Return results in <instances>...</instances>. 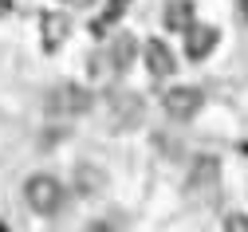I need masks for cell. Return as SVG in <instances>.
Listing matches in <instances>:
<instances>
[{
  "mask_svg": "<svg viewBox=\"0 0 248 232\" xmlns=\"http://www.w3.org/2000/svg\"><path fill=\"white\" fill-rule=\"evenodd\" d=\"M201 103H205V94H201L197 87H173V91H166V94H162L166 114H170V118H177V122H189V118L201 110Z\"/></svg>",
  "mask_w": 248,
  "mask_h": 232,
  "instance_id": "cell-4",
  "label": "cell"
},
{
  "mask_svg": "<svg viewBox=\"0 0 248 232\" xmlns=\"http://www.w3.org/2000/svg\"><path fill=\"white\" fill-rule=\"evenodd\" d=\"M75 181H79V193H83V197H95V193L107 189V173L95 170V165H87V161L75 170Z\"/></svg>",
  "mask_w": 248,
  "mask_h": 232,
  "instance_id": "cell-11",
  "label": "cell"
},
{
  "mask_svg": "<svg viewBox=\"0 0 248 232\" xmlns=\"http://www.w3.org/2000/svg\"><path fill=\"white\" fill-rule=\"evenodd\" d=\"M24 201L40 217H55L59 209H63V185H59L51 173H36V177L24 181Z\"/></svg>",
  "mask_w": 248,
  "mask_h": 232,
  "instance_id": "cell-1",
  "label": "cell"
},
{
  "mask_svg": "<svg viewBox=\"0 0 248 232\" xmlns=\"http://www.w3.org/2000/svg\"><path fill=\"white\" fill-rule=\"evenodd\" d=\"M134 55H138V40L130 36V31H118L114 44H110V51H107L110 67H114V71H126L130 63H134Z\"/></svg>",
  "mask_w": 248,
  "mask_h": 232,
  "instance_id": "cell-9",
  "label": "cell"
},
{
  "mask_svg": "<svg viewBox=\"0 0 248 232\" xmlns=\"http://www.w3.org/2000/svg\"><path fill=\"white\" fill-rule=\"evenodd\" d=\"M122 8H126V0H110V4H107V16H103V20H99V31H103V28H107V24H114V20H118V16H122Z\"/></svg>",
  "mask_w": 248,
  "mask_h": 232,
  "instance_id": "cell-12",
  "label": "cell"
},
{
  "mask_svg": "<svg viewBox=\"0 0 248 232\" xmlns=\"http://www.w3.org/2000/svg\"><path fill=\"white\" fill-rule=\"evenodd\" d=\"M91 103H95V94L79 83H59L47 91V114L55 118H75V114H87Z\"/></svg>",
  "mask_w": 248,
  "mask_h": 232,
  "instance_id": "cell-2",
  "label": "cell"
},
{
  "mask_svg": "<svg viewBox=\"0 0 248 232\" xmlns=\"http://www.w3.org/2000/svg\"><path fill=\"white\" fill-rule=\"evenodd\" d=\"M8 12H12V4H8V0H0V20H4Z\"/></svg>",
  "mask_w": 248,
  "mask_h": 232,
  "instance_id": "cell-15",
  "label": "cell"
},
{
  "mask_svg": "<svg viewBox=\"0 0 248 232\" xmlns=\"http://www.w3.org/2000/svg\"><path fill=\"white\" fill-rule=\"evenodd\" d=\"M146 67H150L154 79H170V75L177 71V59H173V51H170L162 40H150V44H146Z\"/></svg>",
  "mask_w": 248,
  "mask_h": 232,
  "instance_id": "cell-8",
  "label": "cell"
},
{
  "mask_svg": "<svg viewBox=\"0 0 248 232\" xmlns=\"http://www.w3.org/2000/svg\"><path fill=\"white\" fill-rule=\"evenodd\" d=\"M217 40H221V31H217L213 24H189L185 28V55L201 63L205 55H213Z\"/></svg>",
  "mask_w": 248,
  "mask_h": 232,
  "instance_id": "cell-5",
  "label": "cell"
},
{
  "mask_svg": "<svg viewBox=\"0 0 248 232\" xmlns=\"http://www.w3.org/2000/svg\"><path fill=\"white\" fill-rule=\"evenodd\" d=\"M71 4H79V8H91V4H95V0H71Z\"/></svg>",
  "mask_w": 248,
  "mask_h": 232,
  "instance_id": "cell-16",
  "label": "cell"
},
{
  "mask_svg": "<svg viewBox=\"0 0 248 232\" xmlns=\"http://www.w3.org/2000/svg\"><path fill=\"white\" fill-rule=\"evenodd\" d=\"M217 189H221V170H217V161L213 157H201L193 165V177H189V193L205 197V201H213Z\"/></svg>",
  "mask_w": 248,
  "mask_h": 232,
  "instance_id": "cell-6",
  "label": "cell"
},
{
  "mask_svg": "<svg viewBox=\"0 0 248 232\" xmlns=\"http://www.w3.org/2000/svg\"><path fill=\"white\" fill-rule=\"evenodd\" d=\"M193 24V0H170L166 4V28L170 31H185Z\"/></svg>",
  "mask_w": 248,
  "mask_h": 232,
  "instance_id": "cell-10",
  "label": "cell"
},
{
  "mask_svg": "<svg viewBox=\"0 0 248 232\" xmlns=\"http://www.w3.org/2000/svg\"><path fill=\"white\" fill-rule=\"evenodd\" d=\"M146 107H142V98L134 91H110L107 94V126L114 130V134H122V130H134L142 122Z\"/></svg>",
  "mask_w": 248,
  "mask_h": 232,
  "instance_id": "cell-3",
  "label": "cell"
},
{
  "mask_svg": "<svg viewBox=\"0 0 248 232\" xmlns=\"http://www.w3.org/2000/svg\"><path fill=\"white\" fill-rule=\"evenodd\" d=\"M225 232H248V217L244 213H229L225 217Z\"/></svg>",
  "mask_w": 248,
  "mask_h": 232,
  "instance_id": "cell-13",
  "label": "cell"
},
{
  "mask_svg": "<svg viewBox=\"0 0 248 232\" xmlns=\"http://www.w3.org/2000/svg\"><path fill=\"white\" fill-rule=\"evenodd\" d=\"M40 31H44V47L47 51H59V47L67 44V36H71V20L63 12H44L40 16Z\"/></svg>",
  "mask_w": 248,
  "mask_h": 232,
  "instance_id": "cell-7",
  "label": "cell"
},
{
  "mask_svg": "<svg viewBox=\"0 0 248 232\" xmlns=\"http://www.w3.org/2000/svg\"><path fill=\"white\" fill-rule=\"evenodd\" d=\"M87 232H118V228L107 224V220H95V224H87Z\"/></svg>",
  "mask_w": 248,
  "mask_h": 232,
  "instance_id": "cell-14",
  "label": "cell"
}]
</instances>
